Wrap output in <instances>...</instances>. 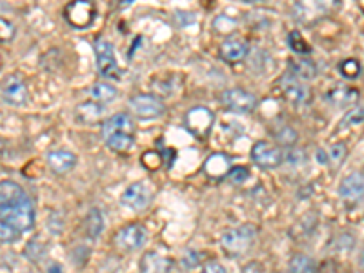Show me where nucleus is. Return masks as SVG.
I'll return each mask as SVG.
<instances>
[{
    "label": "nucleus",
    "instance_id": "nucleus-3",
    "mask_svg": "<svg viewBox=\"0 0 364 273\" xmlns=\"http://www.w3.org/2000/svg\"><path fill=\"white\" fill-rule=\"evenodd\" d=\"M0 220L8 223L17 232H27L35 224V206L29 197H24L8 208H0Z\"/></svg>",
    "mask_w": 364,
    "mask_h": 273
},
{
    "label": "nucleus",
    "instance_id": "nucleus-1",
    "mask_svg": "<svg viewBox=\"0 0 364 273\" xmlns=\"http://www.w3.org/2000/svg\"><path fill=\"white\" fill-rule=\"evenodd\" d=\"M102 136L113 151H130L135 146V122L127 113H115L102 124Z\"/></svg>",
    "mask_w": 364,
    "mask_h": 273
},
{
    "label": "nucleus",
    "instance_id": "nucleus-21",
    "mask_svg": "<svg viewBox=\"0 0 364 273\" xmlns=\"http://www.w3.org/2000/svg\"><path fill=\"white\" fill-rule=\"evenodd\" d=\"M290 71L291 77L297 80H312L317 77V66L312 59H291L290 60Z\"/></svg>",
    "mask_w": 364,
    "mask_h": 273
},
{
    "label": "nucleus",
    "instance_id": "nucleus-7",
    "mask_svg": "<svg viewBox=\"0 0 364 273\" xmlns=\"http://www.w3.org/2000/svg\"><path fill=\"white\" fill-rule=\"evenodd\" d=\"M64 18L68 20L69 26L77 27V29L90 27L97 18V6L93 2H90V0H75V2H69L64 8Z\"/></svg>",
    "mask_w": 364,
    "mask_h": 273
},
{
    "label": "nucleus",
    "instance_id": "nucleus-9",
    "mask_svg": "<svg viewBox=\"0 0 364 273\" xmlns=\"http://www.w3.org/2000/svg\"><path fill=\"white\" fill-rule=\"evenodd\" d=\"M251 159L262 169H275L284 162V153L281 148L272 144L270 141L255 142L251 148Z\"/></svg>",
    "mask_w": 364,
    "mask_h": 273
},
{
    "label": "nucleus",
    "instance_id": "nucleus-24",
    "mask_svg": "<svg viewBox=\"0 0 364 273\" xmlns=\"http://www.w3.org/2000/svg\"><path fill=\"white\" fill-rule=\"evenodd\" d=\"M346 155H348V148H346L344 142H335L328 148L326 157H324V164H330L333 169H337L344 162Z\"/></svg>",
    "mask_w": 364,
    "mask_h": 273
},
{
    "label": "nucleus",
    "instance_id": "nucleus-30",
    "mask_svg": "<svg viewBox=\"0 0 364 273\" xmlns=\"http://www.w3.org/2000/svg\"><path fill=\"white\" fill-rule=\"evenodd\" d=\"M162 155L159 153V151H146V153H142V164H144V168H148L150 172H157V169L162 166Z\"/></svg>",
    "mask_w": 364,
    "mask_h": 273
},
{
    "label": "nucleus",
    "instance_id": "nucleus-12",
    "mask_svg": "<svg viewBox=\"0 0 364 273\" xmlns=\"http://www.w3.org/2000/svg\"><path fill=\"white\" fill-rule=\"evenodd\" d=\"M223 102L227 109L237 113H248L257 106V97L241 88H232L223 93Z\"/></svg>",
    "mask_w": 364,
    "mask_h": 273
},
{
    "label": "nucleus",
    "instance_id": "nucleus-19",
    "mask_svg": "<svg viewBox=\"0 0 364 273\" xmlns=\"http://www.w3.org/2000/svg\"><path fill=\"white\" fill-rule=\"evenodd\" d=\"M27 197L26 191L15 181H0V208H8Z\"/></svg>",
    "mask_w": 364,
    "mask_h": 273
},
{
    "label": "nucleus",
    "instance_id": "nucleus-28",
    "mask_svg": "<svg viewBox=\"0 0 364 273\" xmlns=\"http://www.w3.org/2000/svg\"><path fill=\"white\" fill-rule=\"evenodd\" d=\"M339 73L344 78H359L360 77V62L355 59H346L339 64Z\"/></svg>",
    "mask_w": 364,
    "mask_h": 273
},
{
    "label": "nucleus",
    "instance_id": "nucleus-2",
    "mask_svg": "<svg viewBox=\"0 0 364 273\" xmlns=\"http://www.w3.org/2000/svg\"><path fill=\"white\" fill-rule=\"evenodd\" d=\"M257 235V227L253 224H241L230 227L220 237V246L227 257H241L250 250Z\"/></svg>",
    "mask_w": 364,
    "mask_h": 273
},
{
    "label": "nucleus",
    "instance_id": "nucleus-16",
    "mask_svg": "<svg viewBox=\"0 0 364 273\" xmlns=\"http://www.w3.org/2000/svg\"><path fill=\"white\" fill-rule=\"evenodd\" d=\"M77 155L69 150H55L48 153V166L57 175H64V173L71 172L77 166Z\"/></svg>",
    "mask_w": 364,
    "mask_h": 273
},
{
    "label": "nucleus",
    "instance_id": "nucleus-36",
    "mask_svg": "<svg viewBox=\"0 0 364 273\" xmlns=\"http://www.w3.org/2000/svg\"><path fill=\"white\" fill-rule=\"evenodd\" d=\"M202 273H227V272L220 262H217V260H209V262L204 264Z\"/></svg>",
    "mask_w": 364,
    "mask_h": 273
},
{
    "label": "nucleus",
    "instance_id": "nucleus-33",
    "mask_svg": "<svg viewBox=\"0 0 364 273\" xmlns=\"http://www.w3.org/2000/svg\"><path fill=\"white\" fill-rule=\"evenodd\" d=\"M17 35V29L8 18L0 17V42H11Z\"/></svg>",
    "mask_w": 364,
    "mask_h": 273
},
{
    "label": "nucleus",
    "instance_id": "nucleus-23",
    "mask_svg": "<svg viewBox=\"0 0 364 273\" xmlns=\"http://www.w3.org/2000/svg\"><path fill=\"white\" fill-rule=\"evenodd\" d=\"M91 99L97 102H111L117 99V88L111 86L109 82H95L91 86Z\"/></svg>",
    "mask_w": 364,
    "mask_h": 273
},
{
    "label": "nucleus",
    "instance_id": "nucleus-27",
    "mask_svg": "<svg viewBox=\"0 0 364 273\" xmlns=\"http://www.w3.org/2000/svg\"><path fill=\"white\" fill-rule=\"evenodd\" d=\"M288 46H290L291 51H295L297 55H309V53H312V46L306 42V38L300 35L299 31L288 33Z\"/></svg>",
    "mask_w": 364,
    "mask_h": 273
},
{
    "label": "nucleus",
    "instance_id": "nucleus-17",
    "mask_svg": "<svg viewBox=\"0 0 364 273\" xmlns=\"http://www.w3.org/2000/svg\"><path fill=\"white\" fill-rule=\"evenodd\" d=\"M230 169H232V159L224 153L209 155L204 162V173L209 178H214V181L226 178Z\"/></svg>",
    "mask_w": 364,
    "mask_h": 273
},
{
    "label": "nucleus",
    "instance_id": "nucleus-26",
    "mask_svg": "<svg viewBox=\"0 0 364 273\" xmlns=\"http://www.w3.org/2000/svg\"><path fill=\"white\" fill-rule=\"evenodd\" d=\"M104 227V220H102V215H100L99 209H91L86 217V232L91 239H97Z\"/></svg>",
    "mask_w": 364,
    "mask_h": 273
},
{
    "label": "nucleus",
    "instance_id": "nucleus-6",
    "mask_svg": "<svg viewBox=\"0 0 364 273\" xmlns=\"http://www.w3.org/2000/svg\"><path fill=\"white\" fill-rule=\"evenodd\" d=\"M155 188L150 181H139L133 182L124 190V193L120 195V202L122 206L130 209H135V211H142L150 206V202L153 200Z\"/></svg>",
    "mask_w": 364,
    "mask_h": 273
},
{
    "label": "nucleus",
    "instance_id": "nucleus-34",
    "mask_svg": "<svg viewBox=\"0 0 364 273\" xmlns=\"http://www.w3.org/2000/svg\"><path fill=\"white\" fill-rule=\"evenodd\" d=\"M181 262L186 270H193L195 266H199L200 264V253L195 250H186L184 251V255H182Z\"/></svg>",
    "mask_w": 364,
    "mask_h": 273
},
{
    "label": "nucleus",
    "instance_id": "nucleus-32",
    "mask_svg": "<svg viewBox=\"0 0 364 273\" xmlns=\"http://www.w3.org/2000/svg\"><path fill=\"white\" fill-rule=\"evenodd\" d=\"M214 27L217 33H232L237 27V20L232 17H226V15H220V17L215 18Z\"/></svg>",
    "mask_w": 364,
    "mask_h": 273
},
{
    "label": "nucleus",
    "instance_id": "nucleus-5",
    "mask_svg": "<svg viewBox=\"0 0 364 273\" xmlns=\"http://www.w3.org/2000/svg\"><path fill=\"white\" fill-rule=\"evenodd\" d=\"M95 57H97V69L104 78H113L118 80L122 77V71L118 68L117 59H115V48L104 36H99L95 41Z\"/></svg>",
    "mask_w": 364,
    "mask_h": 273
},
{
    "label": "nucleus",
    "instance_id": "nucleus-37",
    "mask_svg": "<svg viewBox=\"0 0 364 273\" xmlns=\"http://www.w3.org/2000/svg\"><path fill=\"white\" fill-rule=\"evenodd\" d=\"M48 273H64L62 266H60V264H51V268Z\"/></svg>",
    "mask_w": 364,
    "mask_h": 273
},
{
    "label": "nucleus",
    "instance_id": "nucleus-18",
    "mask_svg": "<svg viewBox=\"0 0 364 273\" xmlns=\"http://www.w3.org/2000/svg\"><path fill=\"white\" fill-rule=\"evenodd\" d=\"M250 51V46L244 38H227L220 46V57H223L226 62H241L246 59V55Z\"/></svg>",
    "mask_w": 364,
    "mask_h": 273
},
{
    "label": "nucleus",
    "instance_id": "nucleus-25",
    "mask_svg": "<svg viewBox=\"0 0 364 273\" xmlns=\"http://www.w3.org/2000/svg\"><path fill=\"white\" fill-rule=\"evenodd\" d=\"M317 264L312 257L304 253H297L290 260V272L291 273H315Z\"/></svg>",
    "mask_w": 364,
    "mask_h": 273
},
{
    "label": "nucleus",
    "instance_id": "nucleus-14",
    "mask_svg": "<svg viewBox=\"0 0 364 273\" xmlns=\"http://www.w3.org/2000/svg\"><path fill=\"white\" fill-rule=\"evenodd\" d=\"M363 191H364V181H363V173L354 172L350 173L348 177L342 178L341 186H339V195L344 202L348 204H357L363 199Z\"/></svg>",
    "mask_w": 364,
    "mask_h": 273
},
{
    "label": "nucleus",
    "instance_id": "nucleus-11",
    "mask_svg": "<svg viewBox=\"0 0 364 273\" xmlns=\"http://www.w3.org/2000/svg\"><path fill=\"white\" fill-rule=\"evenodd\" d=\"M130 108L133 113L142 120H153L164 115L166 106L162 104V100L157 99L155 95H148V93H141V95L132 97L130 100Z\"/></svg>",
    "mask_w": 364,
    "mask_h": 273
},
{
    "label": "nucleus",
    "instance_id": "nucleus-20",
    "mask_svg": "<svg viewBox=\"0 0 364 273\" xmlns=\"http://www.w3.org/2000/svg\"><path fill=\"white\" fill-rule=\"evenodd\" d=\"M169 260L157 251H148L141 259V273H166L169 270Z\"/></svg>",
    "mask_w": 364,
    "mask_h": 273
},
{
    "label": "nucleus",
    "instance_id": "nucleus-29",
    "mask_svg": "<svg viewBox=\"0 0 364 273\" xmlns=\"http://www.w3.org/2000/svg\"><path fill=\"white\" fill-rule=\"evenodd\" d=\"M18 239H20V232H17L4 220H0V244H13Z\"/></svg>",
    "mask_w": 364,
    "mask_h": 273
},
{
    "label": "nucleus",
    "instance_id": "nucleus-22",
    "mask_svg": "<svg viewBox=\"0 0 364 273\" xmlns=\"http://www.w3.org/2000/svg\"><path fill=\"white\" fill-rule=\"evenodd\" d=\"M77 115L82 122H97L104 115V106L95 104V102H84L77 108Z\"/></svg>",
    "mask_w": 364,
    "mask_h": 273
},
{
    "label": "nucleus",
    "instance_id": "nucleus-31",
    "mask_svg": "<svg viewBox=\"0 0 364 273\" xmlns=\"http://www.w3.org/2000/svg\"><path fill=\"white\" fill-rule=\"evenodd\" d=\"M226 178L233 184H244L248 178H250V169L246 166H232V169L227 172Z\"/></svg>",
    "mask_w": 364,
    "mask_h": 273
},
{
    "label": "nucleus",
    "instance_id": "nucleus-13",
    "mask_svg": "<svg viewBox=\"0 0 364 273\" xmlns=\"http://www.w3.org/2000/svg\"><path fill=\"white\" fill-rule=\"evenodd\" d=\"M281 93L293 106H304L309 100V88L291 75L281 78Z\"/></svg>",
    "mask_w": 364,
    "mask_h": 273
},
{
    "label": "nucleus",
    "instance_id": "nucleus-8",
    "mask_svg": "<svg viewBox=\"0 0 364 273\" xmlns=\"http://www.w3.org/2000/svg\"><path fill=\"white\" fill-rule=\"evenodd\" d=\"M0 97L11 106H26L27 100H29L26 80L18 73L8 75L4 80L0 82Z\"/></svg>",
    "mask_w": 364,
    "mask_h": 273
},
{
    "label": "nucleus",
    "instance_id": "nucleus-10",
    "mask_svg": "<svg viewBox=\"0 0 364 273\" xmlns=\"http://www.w3.org/2000/svg\"><path fill=\"white\" fill-rule=\"evenodd\" d=\"M148 239V232L141 223L127 224V226L120 227L115 235L113 242L118 250L122 251H136L139 248H142Z\"/></svg>",
    "mask_w": 364,
    "mask_h": 273
},
{
    "label": "nucleus",
    "instance_id": "nucleus-4",
    "mask_svg": "<svg viewBox=\"0 0 364 273\" xmlns=\"http://www.w3.org/2000/svg\"><path fill=\"white\" fill-rule=\"evenodd\" d=\"M215 124V113L206 106H195L184 115V127L191 136L206 139L209 136Z\"/></svg>",
    "mask_w": 364,
    "mask_h": 273
},
{
    "label": "nucleus",
    "instance_id": "nucleus-35",
    "mask_svg": "<svg viewBox=\"0 0 364 273\" xmlns=\"http://www.w3.org/2000/svg\"><path fill=\"white\" fill-rule=\"evenodd\" d=\"M360 122H363V108H360V106L348 111V113L344 115V118H342V126H357V124Z\"/></svg>",
    "mask_w": 364,
    "mask_h": 273
},
{
    "label": "nucleus",
    "instance_id": "nucleus-15",
    "mask_svg": "<svg viewBox=\"0 0 364 273\" xmlns=\"http://www.w3.org/2000/svg\"><path fill=\"white\" fill-rule=\"evenodd\" d=\"M360 93L357 88L346 86V84H335L324 93V100L332 106H348L357 104Z\"/></svg>",
    "mask_w": 364,
    "mask_h": 273
}]
</instances>
